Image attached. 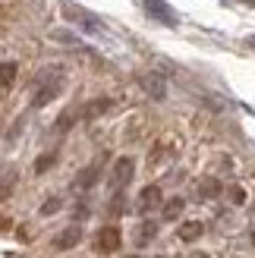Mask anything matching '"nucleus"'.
<instances>
[{
    "label": "nucleus",
    "mask_w": 255,
    "mask_h": 258,
    "mask_svg": "<svg viewBox=\"0 0 255 258\" xmlns=\"http://www.w3.org/2000/svg\"><path fill=\"white\" fill-rule=\"evenodd\" d=\"M60 92H63V70H44L41 76H38L35 95H32V107H47Z\"/></svg>",
    "instance_id": "f257e3e1"
},
{
    "label": "nucleus",
    "mask_w": 255,
    "mask_h": 258,
    "mask_svg": "<svg viewBox=\"0 0 255 258\" xmlns=\"http://www.w3.org/2000/svg\"><path fill=\"white\" fill-rule=\"evenodd\" d=\"M133 173H136V161L130 158V154H123V158H117L113 167H110V186L117 189V192H123L126 186H130Z\"/></svg>",
    "instance_id": "f03ea898"
},
{
    "label": "nucleus",
    "mask_w": 255,
    "mask_h": 258,
    "mask_svg": "<svg viewBox=\"0 0 255 258\" xmlns=\"http://www.w3.org/2000/svg\"><path fill=\"white\" fill-rule=\"evenodd\" d=\"M120 242H123V236H120V230L113 227V224L101 227L98 233H95V249H98L101 255H113V252L120 249Z\"/></svg>",
    "instance_id": "7ed1b4c3"
},
{
    "label": "nucleus",
    "mask_w": 255,
    "mask_h": 258,
    "mask_svg": "<svg viewBox=\"0 0 255 258\" xmlns=\"http://www.w3.org/2000/svg\"><path fill=\"white\" fill-rule=\"evenodd\" d=\"M98 179H101V161L82 167V170L76 173V179H73V189H76V192H88V189L98 186Z\"/></svg>",
    "instance_id": "20e7f679"
},
{
    "label": "nucleus",
    "mask_w": 255,
    "mask_h": 258,
    "mask_svg": "<svg viewBox=\"0 0 255 258\" xmlns=\"http://www.w3.org/2000/svg\"><path fill=\"white\" fill-rule=\"evenodd\" d=\"M139 85L145 88V95L151 101H164V98H167V82H164L161 73H145L142 79H139Z\"/></svg>",
    "instance_id": "39448f33"
},
{
    "label": "nucleus",
    "mask_w": 255,
    "mask_h": 258,
    "mask_svg": "<svg viewBox=\"0 0 255 258\" xmlns=\"http://www.w3.org/2000/svg\"><path fill=\"white\" fill-rule=\"evenodd\" d=\"M113 107V98H92L88 104L79 107V120H98Z\"/></svg>",
    "instance_id": "423d86ee"
},
{
    "label": "nucleus",
    "mask_w": 255,
    "mask_h": 258,
    "mask_svg": "<svg viewBox=\"0 0 255 258\" xmlns=\"http://www.w3.org/2000/svg\"><path fill=\"white\" fill-rule=\"evenodd\" d=\"M142 7L148 10V16H155L158 22H167V25L180 22V19H176V13H173V7H167L164 0H142Z\"/></svg>",
    "instance_id": "0eeeda50"
},
{
    "label": "nucleus",
    "mask_w": 255,
    "mask_h": 258,
    "mask_svg": "<svg viewBox=\"0 0 255 258\" xmlns=\"http://www.w3.org/2000/svg\"><path fill=\"white\" fill-rule=\"evenodd\" d=\"M82 242V227H67V230H60V233L54 236V249L57 252H67V249H76Z\"/></svg>",
    "instance_id": "6e6552de"
},
{
    "label": "nucleus",
    "mask_w": 255,
    "mask_h": 258,
    "mask_svg": "<svg viewBox=\"0 0 255 258\" xmlns=\"http://www.w3.org/2000/svg\"><path fill=\"white\" fill-rule=\"evenodd\" d=\"M161 202H164V196H161V186H145L142 192H139V211H142V214L155 211Z\"/></svg>",
    "instance_id": "1a4fd4ad"
},
{
    "label": "nucleus",
    "mask_w": 255,
    "mask_h": 258,
    "mask_svg": "<svg viewBox=\"0 0 255 258\" xmlns=\"http://www.w3.org/2000/svg\"><path fill=\"white\" fill-rule=\"evenodd\" d=\"M161 211H164V221H176V217L186 211V199L183 196H170L167 202H161Z\"/></svg>",
    "instance_id": "9d476101"
},
{
    "label": "nucleus",
    "mask_w": 255,
    "mask_h": 258,
    "mask_svg": "<svg viewBox=\"0 0 255 258\" xmlns=\"http://www.w3.org/2000/svg\"><path fill=\"white\" fill-rule=\"evenodd\" d=\"M155 236H158V224H155V221H142V224L136 227V246H139V249L148 246Z\"/></svg>",
    "instance_id": "9b49d317"
},
{
    "label": "nucleus",
    "mask_w": 255,
    "mask_h": 258,
    "mask_svg": "<svg viewBox=\"0 0 255 258\" xmlns=\"http://www.w3.org/2000/svg\"><path fill=\"white\" fill-rule=\"evenodd\" d=\"M221 192H224L221 179H214V176H205V179H199V199H218Z\"/></svg>",
    "instance_id": "f8f14e48"
},
{
    "label": "nucleus",
    "mask_w": 255,
    "mask_h": 258,
    "mask_svg": "<svg viewBox=\"0 0 255 258\" xmlns=\"http://www.w3.org/2000/svg\"><path fill=\"white\" fill-rule=\"evenodd\" d=\"M67 16H70V19H76L85 32H101V22H98L95 16H88L85 10H67Z\"/></svg>",
    "instance_id": "ddd939ff"
},
{
    "label": "nucleus",
    "mask_w": 255,
    "mask_h": 258,
    "mask_svg": "<svg viewBox=\"0 0 255 258\" xmlns=\"http://www.w3.org/2000/svg\"><path fill=\"white\" fill-rule=\"evenodd\" d=\"M16 73H19V67L13 60H4L0 63V92H7V88L16 82Z\"/></svg>",
    "instance_id": "4468645a"
},
{
    "label": "nucleus",
    "mask_w": 255,
    "mask_h": 258,
    "mask_svg": "<svg viewBox=\"0 0 255 258\" xmlns=\"http://www.w3.org/2000/svg\"><path fill=\"white\" fill-rule=\"evenodd\" d=\"M202 230H205V227H202L199 221H189V224H180L176 236H180L183 242H193V239H199V236H202Z\"/></svg>",
    "instance_id": "2eb2a0df"
},
{
    "label": "nucleus",
    "mask_w": 255,
    "mask_h": 258,
    "mask_svg": "<svg viewBox=\"0 0 255 258\" xmlns=\"http://www.w3.org/2000/svg\"><path fill=\"white\" fill-rule=\"evenodd\" d=\"M57 158H60V154H57V151H47V154H41V158H38V161H35V173H47V170H50V167H54V164H57Z\"/></svg>",
    "instance_id": "dca6fc26"
},
{
    "label": "nucleus",
    "mask_w": 255,
    "mask_h": 258,
    "mask_svg": "<svg viewBox=\"0 0 255 258\" xmlns=\"http://www.w3.org/2000/svg\"><path fill=\"white\" fill-rule=\"evenodd\" d=\"M60 208H63V199H60V196H50V199L41 205V214H44V217H50V214H57Z\"/></svg>",
    "instance_id": "f3484780"
},
{
    "label": "nucleus",
    "mask_w": 255,
    "mask_h": 258,
    "mask_svg": "<svg viewBox=\"0 0 255 258\" xmlns=\"http://www.w3.org/2000/svg\"><path fill=\"white\" fill-rule=\"evenodd\" d=\"M227 196H230L233 205H243V202H246V189H243V186H230V189H227Z\"/></svg>",
    "instance_id": "a211bd4d"
},
{
    "label": "nucleus",
    "mask_w": 255,
    "mask_h": 258,
    "mask_svg": "<svg viewBox=\"0 0 255 258\" xmlns=\"http://www.w3.org/2000/svg\"><path fill=\"white\" fill-rule=\"evenodd\" d=\"M189 258H208L205 252H193V255H189Z\"/></svg>",
    "instance_id": "6ab92c4d"
},
{
    "label": "nucleus",
    "mask_w": 255,
    "mask_h": 258,
    "mask_svg": "<svg viewBox=\"0 0 255 258\" xmlns=\"http://www.w3.org/2000/svg\"><path fill=\"white\" fill-rule=\"evenodd\" d=\"M249 242H252V249H255V230H252V233H249Z\"/></svg>",
    "instance_id": "aec40b11"
},
{
    "label": "nucleus",
    "mask_w": 255,
    "mask_h": 258,
    "mask_svg": "<svg viewBox=\"0 0 255 258\" xmlns=\"http://www.w3.org/2000/svg\"><path fill=\"white\" fill-rule=\"evenodd\" d=\"M126 258H139V255H126Z\"/></svg>",
    "instance_id": "412c9836"
},
{
    "label": "nucleus",
    "mask_w": 255,
    "mask_h": 258,
    "mask_svg": "<svg viewBox=\"0 0 255 258\" xmlns=\"http://www.w3.org/2000/svg\"><path fill=\"white\" fill-rule=\"evenodd\" d=\"M252 47H255V38H252Z\"/></svg>",
    "instance_id": "4be33fe9"
},
{
    "label": "nucleus",
    "mask_w": 255,
    "mask_h": 258,
    "mask_svg": "<svg viewBox=\"0 0 255 258\" xmlns=\"http://www.w3.org/2000/svg\"><path fill=\"white\" fill-rule=\"evenodd\" d=\"M161 258H164V255H161Z\"/></svg>",
    "instance_id": "5701e85b"
}]
</instances>
